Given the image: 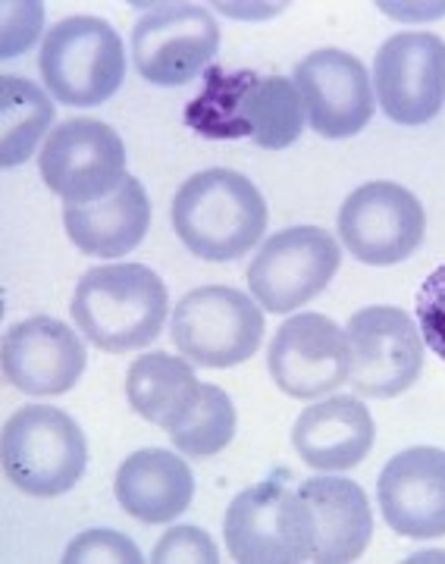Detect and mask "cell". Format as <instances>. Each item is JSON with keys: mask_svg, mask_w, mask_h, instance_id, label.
Segmentation results:
<instances>
[{"mask_svg": "<svg viewBox=\"0 0 445 564\" xmlns=\"http://www.w3.org/2000/svg\"><path fill=\"white\" fill-rule=\"evenodd\" d=\"M185 122L204 139H251L258 148L283 151L302 139L304 101L295 79L214 66L204 73L202 95L185 107Z\"/></svg>", "mask_w": 445, "mask_h": 564, "instance_id": "cell-1", "label": "cell"}, {"mask_svg": "<svg viewBox=\"0 0 445 564\" xmlns=\"http://www.w3.org/2000/svg\"><path fill=\"white\" fill-rule=\"evenodd\" d=\"M170 314L166 282L144 263H107L88 270L73 295V321L85 339L110 351H139L161 336Z\"/></svg>", "mask_w": 445, "mask_h": 564, "instance_id": "cell-2", "label": "cell"}, {"mask_svg": "<svg viewBox=\"0 0 445 564\" xmlns=\"http://www.w3.org/2000/svg\"><path fill=\"white\" fill-rule=\"evenodd\" d=\"M173 229L202 261H236L267 229V202L254 182L236 170H204L173 198Z\"/></svg>", "mask_w": 445, "mask_h": 564, "instance_id": "cell-3", "label": "cell"}, {"mask_svg": "<svg viewBox=\"0 0 445 564\" xmlns=\"http://www.w3.org/2000/svg\"><path fill=\"white\" fill-rule=\"evenodd\" d=\"M3 474L25 496L54 499L79 484L88 464L82 426L61 408L25 404L3 423Z\"/></svg>", "mask_w": 445, "mask_h": 564, "instance_id": "cell-4", "label": "cell"}, {"mask_svg": "<svg viewBox=\"0 0 445 564\" xmlns=\"http://www.w3.org/2000/svg\"><path fill=\"white\" fill-rule=\"evenodd\" d=\"M226 549L239 564L311 562V518L289 470L242 489L226 508Z\"/></svg>", "mask_w": 445, "mask_h": 564, "instance_id": "cell-5", "label": "cell"}, {"mask_svg": "<svg viewBox=\"0 0 445 564\" xmlns=\"http://www.w3.org/2000/svg\"><path fill=\"white\" fill-rule=\"evenodd\" d=\"M47 91L69 107H98L120 91L126 79V54L120 32L98 17H69L57 22L39 57Z\"/></svg>", "mask_w": 445, "mask_h": 564, "instance_id": "cell-6", "label": "cell"}, {"mask_svg": "<svg viewBox=\"0 0 445 564\" xmlns=\"http://www.w3.org/2000/svg\"><path fill=\"white\" fill-rule=\"evenodd\" d=\"M170 333L195 367L223 370L261 348L263 311L232 285H202L176 304Z\"/></svg>", "mask_w": 445, "mask_h": 564, "instance_id": "cell-7", "label": "cell"}, {"mask_svg": "<svg viewBox=\"0 0 445 564\" xmlns=\"http://www.w3.org/2000/svg\"><path fill=\"white\" fill-rule=\"evenodd\" d=\"M343 263L339 242L317 226L273 232L248 267V289L270 314H289L324 292Z\"/></svg>", "mask_w": 445, "mask_h": 564, "instance_id": "cell-8", "label": "cell"}, {"mask_svg": "<svg viewBox=\"0 0 445 564\" xmlns=\"http://www.w3.org/2000/svg\"><path fill=\"white\" fill-rule=\"evenodd\" d=\"M345 339L351 355L348 383L358 395L395 399L417 383L424 370L421 329L402 307L377 304L358 311L348 321Z\"/></svg>", "mask_w": 445, "mask_h": 564, "instance_id": "cell-9", "label": "cell"}, {"mask_svg": "<svg viewBox=\"0 0 445 564\" xmlns=\"http://www.w3.org/2000/svg\"><path fill=\"white\" fill-rule=\"evenodd\" d=\"M39 173L66 204H91L126 180V144L107 122L76 117L44 139Z\"/></svg>", "mask_w": 445, "mask_h": 564, "instance_id": "cell-10", "label": "cell"}, {"mask_svg": "<svg viewBox=\"0 0 445 564\" xmlns=\"http://www.w3.org/2000/svg\"><path fill=\"white\" fill-rule=\"evenodd\" d=\"M220 25L195 3H158L132 29V61L151 85H185L217 57Z\"/></svg>", "mask_w": 445, "mask_h": 564, "instance_id": "cell-11", "label": "cell"}, {"mask_svg": "<svg viewBox=\"0 0 445 564\" xmlns=\"http://www.w3.org/2000/svg\"><path fill=\"white\" fill-rule=\"evenodd\" d=\"M424 207L395 182H367L339 207L345 248L370 267H392L411 258L424 242Z\"/></svg>", "mask_w": 445, "mask_h": 564, "instance_id": "cell-12", "label": "cell"}, {"mask_svg": "<svg viewBox=\"0 0 445 564\" xmlns=\"http://www.w3.org/2000/svg\"><path fill=\"white\" fill-rule=\"evenodd\" d=\"M373 88L383 113L399 126L439 117L445 104V41L433 32H399L377 51Z\"/></svg>", "mask_w": 445, "mask_h": 564, "instance_id": "cell-13", "label": "cell"}, {"mask_svg": "<svg viewBox=\"0 0 445 564\" xmlns=\"http://www.w3.org/2000/svg\"><path fill=\"white\" fill-rule=\"evenodd\" d=\"M267 367L273 383L292 399L314 402L329 395L351 373L345 329L324 314H295L276 329Z\"/></svg>", "mask_w": 445, "mask_h": 564, "instance_id": "cell-14", "label": "cell"}, {"mask_svg": "<svg viewBox=\"0 0 445 564\" xmlns=\"http://www.w3.org/2000/svg\"><path fill=\"white\" fill-rule=\"evenodd\" d=\"M311 129L324 139H351L373 120V88L367 66L339 47H321L295 66Z\"/></svg>", "mask_w": 445, "mask_h": 564, "instance_id": "cell-15", "label": "cell"}, {"mask_svg": "<svg viewBox=\"0 0 445 564\" xmlns=\"http://www.w3.org/2000/svg\"><path fill=\"white\" fill-rule=\"evenodd\" d=\"M88 364L82 339L54 317H29L3 333V377L25 395H63Z\"/></svg>", "mask_w": 445, "mask_h": 564, "instance_id": "cell-16", "label": "cell"}, {"mask_svg": "<svg viewBox=\"0 0 445 564\" xmlns=\"http://www.w3.org/2000/svg\"><path fill=\"white\" fill-rule=\"evenodd\" d=\"M386 524L408 540L445 536V452L414 445L389 458L377 480Z\"/></svg>", "mask_w": 445, "mask_h": 564, "instance_id": "cell-17", "label": "cell"}, {"mask_svg": "<svg viewBox=\"0 0 445 564\" xmlns=\"http://www.w3.org/2000/svg\"><path fill=\"white\" fill-rule=\"evenodd\" d=\"M295 489L311 518V562H358L373 536V514L365 489L345 477H307Z\"/></svg>", "mask_w": 445, "mask_h": 564, "instance_id": "cell-18", "label": "cell"}, {"mask_svg": "<svg viewBox=\"0 0 445 564\" xmlns=\"http://www.w3.org/2000/svg\"><path fill=\"white\" fill-rule=\"evenodd\" d=\"M377 440L370 408L355 395H333L304 408L292 430V445L314 470H351L365 462Z\"/></svg>", "mask_w": 445, "mask_h": 564, "instance_id": "cell-19", "label": "cell"}, {"mask_svg": "<svg viewBox=\"0 0 445 564\" xmlns=\"http://www.w3.org/2000/svg\"><path fill=\"white\" fill-rule=\"evenodd\" d=\"M63 226L82 254L126 258L135 251L151 226V202L135 176L126 173L120 188L91 204H66Z\"/></svg>", "mask_w": 445, "mask_h": 564, "instance_id": "cell-20", "label": "cell"}, {"mask_svg": "<svg viewBox=\"0 0 445 564\" xmlns=\"http://www.w3.org/2000/svg\"><path fill=\"white\" fill-rule=\"evenodd\" d=\"M113 496L135 521L170 524L195 499V477L180 455L166 448H142L120 464Z\"/></svg>", "mask_w": 445, "mask_h": 564, "instance_id": "cell-21", "label": "cell"}, {"mask_svg": "<svg viewBox=\"0 0 445 564\" xmlns=\"http://www.w3.org/2000/svg\"><path fill=\"white\" fill-rule=\"evenodd\" d=\"M202 395V380L188 358H173L166 351H148L135 358L126 373V399L132 411L148 423L173 433L188 417Z\"/></svg>", "mask_w": 445, "mask_h": 564, "instance_id": "cell-22", "label": "cell"}, {"mask_svg": "<svg viewBox=\"0 0 445 564\" xmlns=\"http://www.w3.org/2000/svg\"><path fill=\"white\" fill-rule=\"evenodd\" d=\"M57 107L44 98L35 82L20 76L0 79V161L3 166L25 163L44 132L51 129Z\"/></svg>", "mask_w": 445, "mask_h": 564, "instance_id": "cell-23", "label": "cell"}, {"mask_svg": "<svg viewBox=\"0 0 445 564\" xmlns=\"http://www.w3.org/2000/svg\"><path fill=\"white\" fill-rule=\"evenodd\" d=\"M173 445L188 458H214L236 436V404L226 389L202 383V395L173 433H166Z\"/></svg>", "mask_w": 445, "mask_h": 564, "instance_id": "cell-24", "label": "cell"}, {"mask_svg": "<svg viewBox=\"0 0 445 564\" xmlns=\"http://www.w3.org/2000/svg\"><path fill=\"white\" fill-rule=\"evenodd\" d=\"M82 562H110V564H139L144 562L139 545L117 530H85L63 552V564Z\"/></svg>", "mask_w": 445, "mask_h": 564, "instance_id": "cell-25", "label": "cell"}, {"mask_svg": "<svg viewBox=\"0 0 445 564\" xmlns=\"http://www.w3.org/2000/svg\"><path fill=\"white\" fill-rule=\"evenodd\" d=\"M154 564H217V545L202 527H173L161 536V543L151 552Z\"/></svg>", "mask_w": 445, "mask_h": 564, "instance_id": "cell-26", "label": "cell"}, {"mask_svg": "<svg viewBox=\"0 0 445 564\" xmlns=\"http://www.w3.org/2000/svg\"><path fill=\"white\" fill-rule=\"evenodd\" d=\"M417 321L424 343L445 361V263L426 276L417 292Z\"/></svg>", "mask_w": 445, "mask_h": 564, "instance_id": "cell-27", "label": "cell"}]
</instances>
